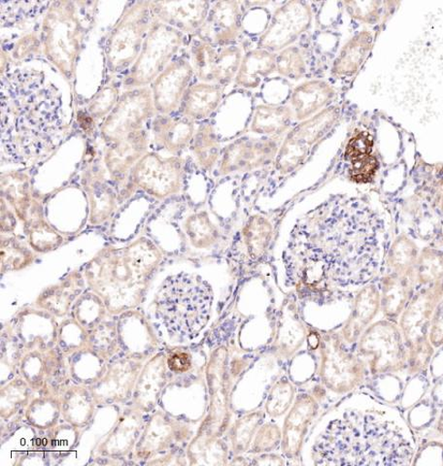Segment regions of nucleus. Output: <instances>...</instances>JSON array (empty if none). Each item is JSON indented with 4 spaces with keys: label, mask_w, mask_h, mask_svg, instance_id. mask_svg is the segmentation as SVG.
<instances>
[{
    "label": "nucleus",
    "mask_w": 443,
    "mask_h": 466,
    "mask_svg": "<svg viewBox=\"0 0 443 466\" xmlns=\"http://www.w3.org/2000/svg\"><path fill=\"white\" fill-rule=\"evenodd\" d=\"M284 262L287 280L297 287H365L382 264L377 218L360 200L331 201L294 227Z\"/></svg>",
    "instance_id": "1"
},
{
    "label": "nucleus",
    "mask_w": 443,
    "mask_h": 466,
    "mask_svg": "<svg viewBox=\"0 0 443 466\" xmlns=\"http://www.w3.org/2000/svg\"><path fill=\"white\" fill-rule=\"evenodd\" d=\"M213 294L210 285L198 277L180 274L162 286L157 312L162 325L172 337L193 339L208 325Z\"/></svg>",
    "instance_id": "3"
},
{
    "label": "nucleus",
    "mask_w": 443,
    "mask_h": 466,
    "mask_svg": "<svg viewBox=\"0 0 443 466\" xmlns=\"http://www.w3.org/2000/svg\"><path fill=\"white\" fill-rule=\"evenodd\" d=\"M350 16L366 24H375L379 20L380 2H347L345 3Z\"/></svg>",
    "instance_id": "36"
},
{
    "label": "nucleus",
    "mask_w": 443,
    "mask_h": 466,
    "mask_svg": "<svg viewBox=\"0 0 443 466\" xmlns=\"http://www.w3.org/2000/svg\"><path fill=\"white\" fill-rule=\"evenodd\" d=\"M330 383L338 392L355 389L365 379V363L358 357L345 351L339 341L332 344Z\"/></svg>",
    "instance_id": "19"
},
{
    "label": "nucleus",
    "mask_w": 443,
    "mask_h": 466,
    "mask_svg": "<svg viewBox=\"0 0 443 466\" xmlns=\"http://www.w3.org/2000/svg\"><path fill=\"white\" fill-rule=\"evenodd\" d=\"M169 366L172 371L185 372L191 368V358L186 353H175L170 358Z\"/></svg>",
    "instance_id": "40"
},
{
    "label": "nucleus",
    "mask_w": 443,
    "mask_h": 466,
    "mask_svg": "<svg viewBox=\"0 0 443 466\" xmlns=\"http://www.w3.org/2000/svg\"><path fill=\"white\" fill-rule=\"evenodd\" d=\"M318 465H411L415 436L396 408L353 396L325 416L309 442Z\"/></svg>",
    "instance_id": "2"
},
{
    "label": "nucleus",
    "mask_w": 443,
    "mask_h": 466,
    "mask_svg": "<svg viewBox=\"0 0 443 466\" xmlns=\"http://www.w3.org/2000/svg\"><path fill=\"white\" fill-rule=\"evenodd\" d=\"M435 431L437 433V437H443V408L437 419Z\"/></svg>",
    "instance_id": "41"
},
{
    "label": "nucleus",
    "mask_w": 443,
    "mask_h": 466,
    "mask_svg": "<svg viewBox=\"0 0 443 466\" xmlns=\"http://www.w3.org/2000/svg\"><path fill=\"white\" fill-rule=\"evenodd\" d=\"M224 86L200 82L189 86L180 112L185 118L191 121H200L208 118L219 106L223 98Z\"/></svg>",
    "instance_id": "20"
},
{
    "label": "nucleus",
    "mask_w": 443,
    "mask_h": 466,
    "mask_svg": "<svg viewBox=\"0 0 443 466\" xmlns=\"http://www.w3.org/2000/svg\"><path fill=\"white\" fill-rule=\"evenodd\" d=\"M86 29L77 3H52L43 20L41 41L44 54L67 79L76 75Z\"/></svg>",
    "instance_id": "4"
},
{
    "label": "nucleus",
    "mask_w": 443,
    "mask_h": 466,
    "mask_svg": "<svg viewBox=\"0 0 443 466\" xmlns=\"http://www.w3.org/2000/svg\"><path fill=\"white\" fill-rule=\"evenodd\" d=\"M442 210H443V206H442Z\"/></svg>",
    "instance_id": "42"
},
{
    "label": "nucleus",
    "mask_w": 443,
    "mask_h": 466,
    "mask_svg": "<svg viewBox=\"0 0 443 466\" xmlns=\"http://www.w3.org/2000/svg\"><path fill=\"white\" fill-rule=\"evenodd\" d=\"M156 113L150 86L125 91L107 116L103 129L108 137H115L126 130L139 127Z\"/></svg>",
    "instance_id": "12"
},
{
    "label": "nucleus",
    "mask_w": 443,
    "mask_h": 466,
    "mask_svg": "<svg viewBox=\"0 0 443 466\" xmlns=\"http://www.w3.org/2000/svg\"><path fill=\"white\" fill-rule=\"evenodd\" d=\"M417 245L406 237H400L392 244L387 257L389 273L405 275L416 271L419 257Z\"/></svg>",
    "instance_id": "28"
},
{
    "label": "nucleus",
    "mask_w": 443,
    "mask_h": 466,
    "mask_svg": "<svg viewBox=\"0 0 443 466\" xmlns=\"http://www.w3.org/2000/svg\"><path fill=\"white\" fill-rule=\"evenodd\" d=\"M443 299V280L416 291L401 315L400 329L407 348L429 340L431 320Z\"/></svg>",
    "instance_id": "11"
},
{
    "label": "nucleus",
    "mask_w": 443,
    "mask_h": 466,
    "mask_svg": "<svg viewBox=\"0 0 443 466\" xmlns=\"http://www.w3.org/2000/svg\"><path fill=\"white\" fill-rule=\"evenodd\" d=\"M309 153V150L286 138L275 157L274 171L279 175H289L305 162Z\"/></svg>",
    "instance_id": "32"
},
{
    "label": "nucleus",
    "mask_w": 443,
    "mask_h": 466,
    "mask_svg": "<svg viewBox=\"0 0 443 466\" xmlns=\"http://www.w3.org/2000/svg\"><path fill=\"white\" fill-rule=\"evenodd\" d=\"M273 236V226L267 217L251 216L241 231L239 247L251 262L259 260L268 251Z\"/></svg>",
    "instance_id": "22"
},
{
    "label": "nucleus",
    "mask_w": 443,
    "mask_h": 466,
    "mask_svg": "<svg viewBox=\"0 0 443 466\" xmlns=\"http://www.w3.org/2000/svg\"><path fill=\"white\" fill-rule=\"evenodd\" d=\"M378 168V159L376 156L369 155L351 162L348 177L352 182L357 184L371 183L375 179Z\"/></svg>",
    "instance_id": "35"
},
{
    "label": "nucleus",
    "mask_w": 443,
    "mask_h": 466,
    "mask_svg": "<svg viewBox=\"0 0 443 466\" xmlns=\"http://www.w3.org/2000/svg\"><path fill=\"white\" fill-rule=\"evenodd\" d=\"M374 37L368 32H361L351 38L336 56L332 75L335 77H350L359 70L373 46Z\"/></svg>",
    "instance_id": "25"
},
{
    "label": "nucleus",
    "mask_w": 443,
    "mask_h": 466,
    "mask_svg": "<svg viewBox=\"0 0 443 466\" xmlns=\"http://www.w3.org/2000/svg\"><path fill=\"white\" fill-rule=\"evenodd\" d=\"M313 19V9L308 3L302 0L286 3L274 12L259 39L258 49L279 53L292 46L312 26Z\"/></svg>",
    "instance_id": "8"
},
{
    "label": "nucleus",
    "mask_w": 443,
    "mask_h": 466,
    "mask_svg": "<svg viewBox=\"0 0 443 466\" xmlns=\"http://www.w3.org/2000/svg\"><path fill=\"white\" fill-rule=\"evenodd\" d=\"M359 353L369 358L374 375L404 373L407 367V348L403 332L390 319L379 320L362 335Z\"/></svg>",
    "instance_id": "7"
},
{
    "label": "nucleus",
    "mask_w": 443,
    "mask_h": 466,
    "mask_svg": "<svg viewBox=\"0 0 443 466\" xmlns=\"http://www.w3.org/2000/svg\"><path fill=\"white\" fill-rule=\"evenodd\" d=\"M339 118V108L329 107L292 129L286 138L310 151L326 136Z\"/></svg>",
    "instance_id": "24"
},
{
    "label": "nucleus",
    "mask_w": 443,
    "mask_h": 466,
    "mask_svg": "<svg viewBox=\"0 0 443 466\" xmlns=\"http://www.w3.org/2000/svg\"><path fill=\"white\" fill-rule=\"evenodd\" d=\"M184 43V35L177 29L153 20L137 62L124 81L126 91L149 86L171 63Z\"/></svg>",
    "instance_id": "6"
},
{
    "label": "nucleus",
    "mask_w": 443,
    "mask_h": 466,
    "mask_svg": "<svg viewBox=\"0 0 443 466\" xmlns=\"http://www.w3.org/2000/svg\"><path fill=\"white\" fill-rule=\"evenodd\" d=\"M429 340L435 349L443 346V299L438 302L431 320Z\"/></svg>",
    "instance_id": "38"
},
{
    "label": "nucleus",
    "mask_w": 443,
    "mask_h": 466,
    "mask_svg": "<svg viewBox=\"0 0 443 466\" xmlns=\"http://www.w3.org/2000/svg\"><path fill=\"white\" fill-rule=\"evenodd\" d=\"M443 280V252L432 248L423 249L416 266L417 290Z\"/></svg>",
    "instance_id": "29"
},
{
    "label": "nucleus",
    "mask_w": 443,
    "mask_h": 466,
    "mask_svg": "<svg viewBox=\"0 0 443 466\" xmlns=\"http://www.w3.org/2000/svg\"><path fill=\"white\" fill-rule=\"evenodd\" d=\"M294 116L292 109L285 106H257L251 130L257 135L278 137L290 127Z\"/></svg>",
    "instance_id": "26"
},
{
    "label": "nucleus",
    "mask_w": 443,
    "mask_h": 466,
    "mask_svg": "<svg viewBox=\"0 0 443 466\" xmlns=\"http://www.w3.org/2000/svg\"><path fill=\"white\" fill-rule=\"evenodd\" d=\"M276 55L267 50L256 49L243 55L235 76V85L245 89H256L263 79L273 75L276 69Z\"/></svg>",
    "instance_id": "23"
},
{
    "label": "nucleus",
    "mask_w": 443,
    "mask_h": 466,
    "mask_svg": "<svg viewBox=\"0 0 443 466\" xmlns=\"http://www.w3.org/2000/svg\"><path fill=\"white\" fill-rule=\"evenodd\" d=\"M155 133L170 151L184 147L194 135V122L185 116L174 118L169 115H159L154 122Z\"/></svg>",
    "instance_id": "27"
},
{
    "label": "nucleus",
    "mask_w": 443,
    "mask_h": 466,
    "mask_svg": "<svg viewBox=\"0 0 443 466\" xmlns=\"http://www.w3.org/2000/svg\"><path fill=\"white\" fill-rule=\"evenodd\" d=\"M120 96L119 87L115 84L109 83L103 86L88 102L87 112L94 119L105 118L114 109Z\"/></svg>",
    "instance_id": "33"
},
{
    "label": "nucleus",
    "mask_w": 443,
    "mask_h": 466,
    "mask_svg": "<svg viewBox=\"0 0 443 466\" xmlns=\"http://www.w3.org/2000/svg\"><path fill=\"white\" fill-rule=\"evenodd\" d=\"M275 64L278 75L287 79L299 81L305 76V58L298 46H290L279 52Z\"/></svg>",
    "instance_id": "30"
},
{
    "label": "nucleus",
    "mask_w": 443,
    "mask_h": 466,
    "mask_svg": "<svg viewBox=\"0 0 443 466\" xmlns=\"http://www.w3.org/2000/svg\"><path fill=\"white\" fill-rule=\"evenodd\" d=\"M211 5L203 0L184 2H150L153 18L180 33L193 35L201 32Z\"/></svg>",
    "instance_id": "14"
},
{
    "label": "nucleus",
    "mask_w": 443,
    "mask_h": 466,
    "mask_svg": "<svg viewBox=\"0 0 443 466\" xmlns=\"http://www.w3.org/2000/svg\"><path fill=\"white\" fill-rule=\"evenodd\" d=\"M279 144V138L272 137H242L234 141L224 152L220 174L242 173L269 166L277 156Z\"/></svg>",
    "instance_id": "10"
},
{
    "label": "nucleus",
    "mask_w": 443,
    "mask_h": 466,
    "mask_svg": "<svg viewBox=\"0 0 443 466\" xmlns=\"http://www.w3.org/2000/svg\"><path fill=\"white\" fill-rule=\"evenodd\" d=\"M194 152L203 167L210 168L215 164L220 153V145L211 125H203L199 128L195 137Z\"/></svg>",
    "instance_id": "31"
},
{
    "label": "nucleus",
    "mask_w": 443,
    "mask_h": 466,
    "mask_svg": "<svg viewBox=\"0 0 443 466\" xmlns=\"http://www.w3.org/2000/svg\"><path fill=\"white\" fill-rule=\"evenodd\" d=\"M138 180L148 191L158 197L164 198L179 192L181 180L180 160L150 157L139 167Z\"/></svg>",
    "instance_id": "16"
},
{
    "label": "nucleus",
    "mask_w": 443,
    "mask_h": 466,
    "mask_svg": "<svg viewBox=\"0 0 443 466\" xmlns=\"http://www.w3.org/2000/svg\"><path fill=\"white\" fill-rule=\"evenodd\" d=\"M335 96L334 87L324 80H310L295 86L290 97L295 119L304 122L312 118L330 105Z\"/></svg>",
    "instance_id": "18"
},
{
    "label": "nucleus",
    "mask_w": 443,
    "mask_h": 466,
    "mask_svg": "<svg viewBox=\"0 0 443 466\" xmlns=\"http://www.w3.org/2000/svg\"><path fill=\"white\" fill-rule=\"evenodd\" d=\"M153 20L150 2L132 3L124 10L106 41V64L110 75L135 65Z\"/></svg>",
    "instance_id": "5"
},
{
    "label": "nucleus",
    "mask_w": 443,
    "mask_h": 466,
    "mask_svg": "<svg viewBox=\"0 0 443 466\" xmlns=\"http://www.w3.org/2000/svg\"><path fill=\"white\" fill-rule=\"evenodd\" d=\"M380 308V293L376 286L366 285L356 297L353 311L344 329V337L349 343L355 342L371 324Z\"/></svg>",
    "instance_id": "21"
},
{
    "label": "nucleus",
    "mask_w": 443,
    "mask_h": 466,
    "mask_svg": "<svg viewBox=\"0 0 443 466\" xmlns=\"http://www.w3.org/2000/svg\"><path fill=\"white\" fill-rule=\"evenodd\" d=\"M416 291V271L405 275L388 273L381 283L380 306L384 315L396 322Z\"/></svg>",
    "instance_id": "17"
},
{
    "label": "nucleus",
    "mask_w": 443,
    "mask_h": 466,
    "mask_svg": "<svg viewBox=\"0 0 443 466\" xmlns=\"http://www.w3.org/2000/svg\"><path fill=\"white\" fill-rule=\"evenodd\" d=\"M435 348L430 340H427L407 348V373L416 376L424 372L432 360Z\"/></svg>",
    "instance_id": "34"
},
{
    "label": "nucleus",
    "mask_w": 443,
    "mask_h": 466,
    "mask_svg": "<svg viewBox=\"0 0 443 466\" xmlns=\"http://www.w3.org/2000/svg\"><path fill=\"white\" fill-rule=\"evenodd\" d=\"M242 4L235 0L217 2L211 8L209 17L200 32V38L220 47L232 46L242 34Z\"/></svg>",
    "instance_id": "15"
},
{
    "label": "nucleus",
    "mask_w": 443,
    "mask_h": 466,
    "mask_svg": "<svg viewBox=\"0 0 443 466\" xmlns=\"http://www.w3.org/2000/svg\"><path fill=\"white\" fill-rule=\"evenodd\" d=\"M191 66L197 77L204 83L225 86L238 75L242 51L238 46H228L217 51L213 44L195 39L191 46Z\"/></svg>",
    "instance_id": "9"
},
{
    "label": "nucleus",
    "mask_w": 443,
    "mask_h": 466,
    "mask_svg": "<svg viewBox=\"0 0 443 466\" xmlns=\"http://www.w3.org/2000/svg\"><path fill=\"white\" fill-rule=\"evenodd\" d=\"M38 38L36 35H28L21 39L14 51V56L16 58H22L28 56L29 53H34V50L28 47L37 48Z\"/></svg>",
    "instance_id": "39"
},
{
    "label": "nucleus",
    "mask_w": 443,
    "mask_h": 466,
    "mask_svg": "<svg viewBox=\"0 0 443 466\" xmlns=\"http://www.w3.org/2000/svg\"><path fill=\"white\" fill-rule=\"evenodd\" d=\"M194 75L193 66L182 57L172 61L160 73L150 86L158 114L170 115L180 108Z\"/></svg>",
    "instance_id": "13"
},
{
    "label": "nucleus",
    "mask_w": 443,
    "mask_h": 466,
    "mask_svg": "<svg viewBox=\"0 0 443 466\" xmlns=\"http://www.w3.org/2000/svg\"><path fill=\"white\" fill-rule=\"evenodd\" d=\"M374 138L366 131L353 136L348 141L345 157L349 162L372 155L374 149Z\"/></svg>",
    "instance_id": "37"
}]
</instances>
